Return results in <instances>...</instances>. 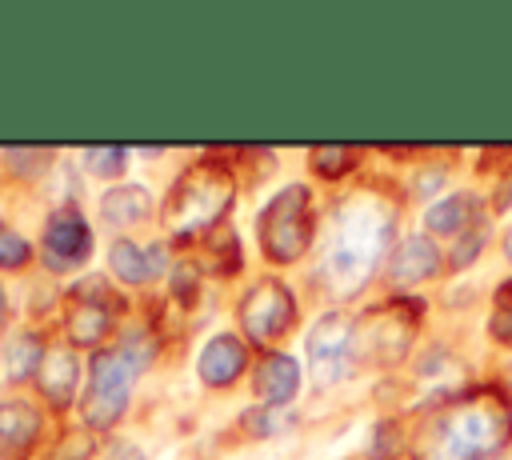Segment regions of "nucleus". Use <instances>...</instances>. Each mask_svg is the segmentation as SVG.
I'll return each mask as SVG.
<instances>
[{"label": "nucleus", "mask_w": 512, "mask_h": 460, "mask_svg": "<svg viewBox=\"0 0 512 460\" xmlns=\"http://www.w3.org/2000/svg\"><path fill=\"white\" fill-rule=\"evenodd\" d=\"M512 440V408L496 388H472L436 404L412 444V460H496Z\"/></svg>", "instance_id": "1"}, {"label": "nucleus", "mask_w": 512, "mask_h": 460, "mask_svg": "<svg viewBox=\"0 0 512 460\" xmlns=\"http://www.w3.org/2000/svg\"><path fill=\"white\" fill-rule=\"evenodd\" d=\"M392 228H396V208L384 196L356 192L340 208L336 240L324 260V280H328L332 296H356L372 280V272L380 268V260L392 244Z\"/></svg>", "instance_id": "2"}, {"label": "nucleus", "mask_w": 512, "mask_h": 460, "mask_svg": "<svg viewBox=\"0 0 512 460\" xmlns=\"http://www.w3.org/2000/svg\"><path fill=\"white\" fill-rule=\"evenodd\" d=\"M232 192H236V180L224 164L200 160V164L184 168L172 180V188L164 196V208H160V220H164L168 236L180 240V244H188L196 236H212L220 216L232 204Z\"/></svg>", "instance_id": "3"}, {"label": "nucleus", "mask_w": 512, "mask_h": 460, "mask_svg": "<svg viewBox=\"0 0 512 460\" xmlns=\"http://www.w3.org/2000/svg\"><path fill=\"white\" fill-rule=\"evenodd\" d=\"M312 228H316V216H312V192L304 184H288L280 188L260 220H256V232H260V248L272 264H296L308 244H312Z\"/></svg>", "instance_id": "4"}, {"label": "nucleus", "mask_w": 512, "mask_h": 460, "mask_svg": "<svg viewBox=\"0 0 512 460\" xmlns=\"http://www.w3.org/2000/svg\"><path fill=\"white\" fill-rule=\"evenodd\" d=\"M132 376L136 368L128 364V356L120 348H100L92 352V364H88V392L80 400V412H84V424L104 432L112 428L124 408H128V396H132Z\"/></svg>", "instance_id": "5"}, {"label": "nucleus", "mask_w": 512, "mask_h": 460, "mask_svg": "<svg viewBox=\"0 0 512 460\" xmlns=\"http://www.w3.org/2000/svg\"><path fill=\"white\" fill-rule=\"evenodd\" d=\"M412 336H416V304L388 300L376 304L360 324H352V356L368 364H396L404 360Z\"/></svg>", "instance_id": "6"}, {"label": "nucleus", "mask_w": 512, "mask_h": 460, "mask_svg": "<svg viewBox=\"0 0 512 460\" xmlns=\"http://www.w3.org/2000/svg\"><path fill=\"white\" fill-rule=\"evenodd\" d=\"M236 316H240V328L248 332V340L272 344V340H280V336L292 332V324H296V300H292L288 284L260 280V284H252L244 292Z\"/></svg>", "instance_id": "7"}, {"label": "nucleus", "mask_w": 512, "mask_h": 460, "mask_svg": "<svg viewBox=\"0 0 512 460\" xmlns=\"http://www.w3.org/2000/svg\"><path fill=\"white\" fill-rule=\"evenodd\" d=\"M304 356H308V372L320 388L344 380L348 356H352V320L344 312H324L304 336Z\"/></svg>", "instance_id": "8"}, {"label": "nucleus", "mask_w": 512, "mask_h": 460, "mask_svg": "<svg viewBox=\"0 0 512 460\" xmlns=\"http://www.w3.org/2000/svg\"><path fill=\"white\" fill-rule=\"evenodd\" d=\"M92 256V228L76 204H64L44 224V264L52 272L80 268Z\"/></svg>", "instance_id": "9"}, {"label": "nucleus", "mask_w": 512, "mask_h": 460, "mask_svg": "<svg viewBox=\"0 0 512 460\" xmlns=\"http://www.w3.org/2000/svg\"><path fill=\"white\" fill-rule=\"evenodd\" d=\"M112 328V304L104 296L100 280H88L84 288H72L68 300V336L76 344H96Z\"/></svg>", "instance_id": "10"}, {"label": "nucleus", "mask_w": 512, "mask_h": 460, "mask_svg": "<svg viewBox=\"0 0 512 460\" xmlns=\"http://www.w3.org/2000/svg\"><path fill=\"white\" fill-rule=\"evenodd\" d=\"M248 368V344L232 332H220L212 336L204 348H200V360H196V372L208 388H228L240 380V372Z\"/></svg>", "instance_id": "11"}, {"label": "nucleus", "mask_w": 512, "mask_h": 460, "mask_svg": "<svg viewBox=\"0 0 512 460\" xmlns=\"http://www.w3.org/2000/svg\"><path fill=\"white\" fill-rule=\"evenodd\" d=\"M40 440V412L28 400H0V460H28Z\"/></svg>", "instance_id": "12"}, {"label": "nucleus", "mask_w": 512, "mask_h": 460, "mask_svg": "<svg viewBox=\"0 0 512 460\" xmlns=\"http://www.w3.org/2000/svg\"><path fill=\"white\" fill-rule=\"evenodd\" d=\"M36 380H40V396L52 408H68L72 396H76V380H80V364H76L72 348L68 344H48Z\"/></svg>", "instance_id": "13"}, {"label": "nucleus", "mask_w": 512, "mask_h": 460, "mask_svg": "<svg viewBox=\"0 0 512 460\" xmlns=\"http://www.w3.org/2000/svg\"><path fill=\"white\" fill-rule=\"evenodd\" d=\"M252 384H256V396H260L268 408L288 404V400L296 396V388H300V364H296V356H288V352H268V356L256 364Z\"/></svg>", "instance_id": "14"}, {"label": "nucleus", "mask_w": 512, "mask_h": 460, "mask_svg": "<svg viewBox=\"0 0 512 460\" xmlns=\"http://www.w3.org/2000/svg\"><path fill=\"white\" fill-rule=\"evenodd\" d=\"M476 216H480V200L472 192H448L436 204H428L424 228L432 236H460V232L476 228Z\"/></svg>", "instance_id": "15"}, {"label": "nucleus", "mask_w": 512, "mask_h": 460, "mask_svg": "<svg viewBox=\"0 0 512 460\" xmlns=\"http://www.w3.org/2000/svg\"><path fill=\"white\" fill-rule=\"evenodd\" d=\"M388 272H392L396 284H420V280L440 272V248L432 244V236H408L392 252Z\"/></svg>", "instance_id": "16"}, {"label": "nucleus", "mask_w": 512, "mask_h": 460, "mask_svg": "<svg viewBox=\"0 0 512 460\" xmlns=\"http://www.w3.org/2000/svg\"><path fill=\"white\" fill-rule=\"evenodd\" d=\"M108 264H112V272L124 280V284H148L160 268H164V248L160 244H152V248H140L136 240H112V248H108Z\"/></svg>", "instance_id": "17"}, {"label": "nucleus", "mask_w": 512, "mask_h": 460, "mask_svg": "<svg viewBox=\"0 0 512 460\" xmlns=\"http://www.w3.org/2000/svg\"><path fill=\"white\" fill-rule=\"evenodd\" d=\"M152 212V200H148V188L140 184H124V188H108L100 196V216L112 224V228H132L140 220H148Z\"/></svg>", "instance_id": "18"}, {"label": "nucleus", "mask_w": 512, "mask_h": 460, "mask_svg": "<svg viewBox=\"0 0 512 460\" xmlns=\"http://www.w3.org/2000/svg\"><path fill=\"white\" fill-rule=\"evenodd\" d=\"M44 340L36 336V332H16V340L8 344V376L20 384V380H28V376H36L40 372V360H44Z\"/></svg>", "instance_id": "19"}, {"label": "nucleus", "mask_w": 512, "mask_h": 460, "mask_svg": "<svg viewBox=\"0 0 512 460\" xmlns=\"http://www.w3.org/2000/svg\"><path fill=\"white\" fill-rule=\"evenodd\" d=\"M308 160H312L316 176L336 180V176H344V172L356 164V152H352L348 144H316V148L308 152Z\"/></svg>", "instance_id": "20"}, {"label": "nucleus", "mask_w": 512, "mask_h": 460, "mask_svg": "<svg viewBox=\"0 0 512 460\" xmlns=\"http://www.w3.org/2000/svg\"><path fill=\"white\" fill-rule=\"evenodd\" d=\"M488 332H492L496 344H508V348H512V280H504V284L492 292Z\"/></svg>", "instance_id": "21"}, {"label": "nucleus", "mask_w": 512, "mask_h": 460, "mask_svg": "<svg viewBox=\"0 0 512 460\" xmlns=\"http://www.w3.org/2000/svg\"><path fill=\"white\" fill-rule=\"evenodd\" d=\"M28 260H32L28 240H24L16 228H8V224L0 220V268H4V272H16V268H24Z\"/></svg>", "instance_id": "22"}, {"label": "nucleus", "mask_w": 512, "mask_h": 460, "mask_svg": "<svg viewBox=\"0 0 512 460\" xmlns=\"http://www.w3.org/2000/svg\"><path fill=\"white\" fill-rule=\"evenodd\" d=\"M400 448H404L400 428H396L392 420H380L376 432H372V448H368V456H372V460H392V456H400Z\"/></svg>", "instance_id": "23"}, {"label": "nucleus", "mask_w": 512, "mask_h": 460, "mask_svg": "<svg viewBox=\"0 0 512 460\" xmlns=\"http://www.w3.org/2000/svg\"><path fill=\"white\" fill-rule=\"evenodd\" d=\"M124 148H84V164L96 176H120L124 172Z\"/></svg>", "instance_id": "24"}, {"label": "nucleus", "mask_w": 512, "mask_h": 460, "mask_svg": "<svg viewBox=\"0 0 512 460\" xmlns=\"http://www.w3.org/2000/svg\"><path fill=\"white\" fill-rule=\"evenodd\" d=\"M120 352L128 356V364H132L136 372H144V368L152 364V352H156V340H152L148 332H140V328H136V332H128V336L120 340Z\"/></svg>", "instance_id": "25"}, {"label": "nucleus", "mask_w": 512, "mask_h": 460, "mask_svg": "<svg viewBox=\"0 0 512 460\" xmlns=\"http://www.w3.org/2000/svg\"><path fill=\"white\" fill-rule=\"evenodd\" d=\"M480 244H484V236L472 228V232H468V240H460V244H456V252H452V264H456V268L472 264V256L480 252Z\"/></svg>", "instance_id": "26"}, {"label": "nucleus", "mask_w": 512, "mask_h": 460, "mask_svg": "<svg viewBox=\"0 0 512 460\" xmlns=\"http://www.w3.org/2000/svg\"><path fill=\"white\" fill-rule=\"evenodd\" d=\"M504 256H508V260H512V228H508V232H504Z\"/></svg>", "instance_id": "27"}, {"label": "nucleus", "mask_w": 512, "mask_h": 460, "mask_svg": "<svg viewBox=\"0 0 512 460\" xmlns=\"http://www.w3.org/2000/svg\"><path fill=\"white\" fill-rule=\"evenodd\" d=\"M4 312H8V300H4V284H0V324H4Z\"/></svg>", "instance_id": "28"}]
</instances>
